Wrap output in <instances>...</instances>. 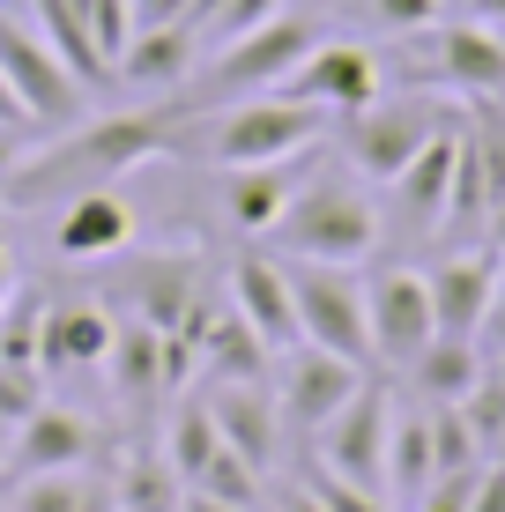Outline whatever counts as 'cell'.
<instances>
[{
    "label": "cell",
    "mask_w": 505,
    "mask_h": 512,
    "mask_svg": "<svg viewBox=\"0 0 505 512\" xmlns=\"http://www.w3.org/2000/svg\"><path fill=\"white\" fill-rule=\"evenodd\" d=\"M186 149V119L179 112H119V119H75L60 141L45 149H23L8 171H0V201L8 208H38L52 193H90V186H119L134 164L149 156H171Z\"/></svg>",
    "instance_id": "cell-1"
},
{
    "label": "cell",
    "mask_w": 505,
    "mask_h": 512,
    "mask_svg": "<svg viewBox=\"0 0 505 512\" xmlns=\"http://www.w3.org/2000/svg\"><path fill=\"white\" fill-rule=\"evenodd\" d=\"M379 238H387V216H379L372 186H364L350 164H327V156L312 164V179L290 193V208L268 231V245L283 260H335V268L372 260Z\"/></svg>",
    "instance_id": "cell-2"
},
{
    "label": "cell",
    "mask_w": 505,
    "mask_h": 512,
    "mask_svg": "<svg viewBox=\"0 0 505 512\" xmlns=\"http://www.w3.org/2000/svg\"><path fill=\"white\" fill-rule=\"evenodd\" d=\"M186 119V156L216 171H246V164H283V156H305L335 134V119L312 112V104L283 97V90H260L238 104H216V112H179Z\"/></svg>",
    "instance_id": "cell-3"
},
{
    "label": "cell",
    "mask_w": 505,
    "mask_h": 512,
    "mask_svg": "<svg viewBox=\"0 0 505 512\" xmlns=\"http://www.w3.org/2000/svg\"><path fill=\"white\" fill-rule=\"evenodd\" d=\"M320 38H327V30L312 23V15H290V8H283V15H268V23L246 30V38L201 52L194 82L171 97V112H216V104H238V97L275 90V82H283V75H290V67H298Z\"/></svg>",
    "instance_id": "cell-4"
},
{
    "label": "cell",
    "mask_w": 505,
    "mask_h": 512,
    "mask_svg": "<svg viewBox=\"0 0 505 512\" xmlns=\"http://www.w3.org/2000/svg\"><path fill=\"white\" fill-rule=\"evenodd\" d=\"M446 119H461V104H446V97H431V90L372 97V104H357V112H342V119H335L327 149H335L364 186H387L394 171H402L409 156L446 127Z\"/></svg>",
    "instance_id": "cell-5"
},
{
    "label": "cell",
    "mask_w": 505,
    "mask_h": 512,
    "mask_svg": "<svg viewBox=\"0 0 505 512\" xmlns=\"http://www.w3.org/2000/svg\"><path fill=\"white\" fill-rule=\"evenodd\" d=\"M112 290L142 327L179 334L223 290V268L194 245H149V253H112Z\"/></svg>",
    "instance_id": "cell-6"
},
{
    "label": "cell",
    "mask_w": 505,
    "mask_h": 512,
    "mask_svg": "<svg viewBox=\"0 0 505 512\" xmlns=\"http://www.w3.org/2000/svg\"><path fill=\"white\" fill-rule=\"evenodd\" d=\"M364 320H372V372H409V364L431 349V334H439L424 268L379 260V268L364 275Z\"/></svg>",
    "instance_id": "cell-7"
},
{
    "label": "cell",
    "mask_w": 505,
    "mask_h": 512,
    "mask_svg": "<svg viewBox=\"0 0 505 512\" xmlns=\"http://www.w3.org/2000/svg\"><path fill=\"white\" fill-rule=\"evenodd\" d=\"M387 431H394V386L372 372L320 431H312V461L327 475H342V483L387 498Z\"/></svg>",
    "instance_id": "cell-8"
},
{
    "label": "cell",
    "mask_w": 505,
    "mask_h": 512,
    "mask_svg": "<svg viewBox=\"0 0 505 512\" xmlns=\"http://www.w3.org/2000/svg\"><path fill=\"white\" fill-rule=\"evenodd\" d=\"M290 297H298V334L312 349H335L350 364H372V320H364V275L335 260H290Z\"/></svg>",
    "instance_id": "cell-9"
},
{
    "label": "cell",
    "mask_w": 505,
    "mask_h": 512,
    "mask_svg": "<svg viewBox=\"0 0 505 512\" xmlns=\"http://www.w3.org/2000/svg\"><path fill=\"white\" fill-rule=\"evenodd\" d=\"M275 90L312 104V112H327V119H342V112H357V104L387 97V60H379L372 45H357V38H320Z\"/></svg>",
    "instance_id": "cell-10"
},
{
    "label": "cell",
    "mask_w": 505,
    "mask_h": 512,
    "mask_svg": "<svg viewBox=\"0 0 505 512\" xmlns=\"http://www.w3.org/2000/svg\"><path fill=\"white\" fill-rule=\"evenodd\" d=\"M0 67H8L15 97L30 104V119H38V127H75V119L90 112V90L60 67V52H52L38 30L15 23V8H0Z\"/></svg>",
    "instance_id": "cell-11"
},
{
    "label": "cell",
    "mask_w": 505,
    "mask_h": 512,
    "mask_svg": "<svg viewBox=\"0 0 505 512\" xmlns=\"http://www.w3.org/2000/svg\"><path fill=\"white\" fill-rule=\"evenodd\" d=\"M454 156H461V119H446V127L387 179L379 216H387L402 238H439V231H446V201H454Z\"/></svg>",
    "instance_id": "cell-12"
},
{
    "label": "cell",
    "mask_w": 505,
    "mask_h": 512,
    "mask_svg": "<svg viewBox=\"0 0 505 512\" xmlns=\"http://www.w3.org/2000/svg\"><path fill=\"white\" fill-rule=\"evenodd\" d=\"M364 379H372V364H350V357H335V349H312V342L283 349V357H275V372H268L275 401H283V423H290V431H305V438L320 431V423L335 416Z\"/></svg>",
    "instance_id": "cell-13"
},
{
    "label": "cell",
    "mask_w": 505,
    "mask_h": 512,
    "mask_svg": "<svg viewBox=\"0 0 505 512\" xmlns=\"http://www.w3.org/2000/svg\"><path fill=\"white\" fill-rule=\"evenodd\" d=\"M223 297H231V312L275 349V357L305 342V334H298V297H290V260L283 253H238L231 268H223Z\"/></svg>",
    "instance_id": "cell-14"
},
{
    "label": "cell",
    "mask_w": 505,
    "mask_h": 512,
    "mask_svg": "<svg viewBox=\"0 0 505 512\" xmlns=\"http://www.w3.org/2000/svg\"><path fill=\"white\" fill-rule=\"evenodd\" d=\"M201 401H208V416H216L223 446L238 461H253L260 475L283 461V401H275L268 379H208Z\"/></svg>",
    "instance_id": "cell-15"
},
{
    "label": "cell",
    "mask_w": 505,
    "mask_h": 512,
    "mask_svg": "<svg viewBox=\"0 0 505 512\" xmlns=\"http://www.w3.org/2000/svg\"><path fill=\"white\" fill-rule=\"evenodd\" d=\"M498 275H505V253H498V245H454L446 260H431L424 282H431L439 334H461V342H476L483 312H491V297H498Z\"/></svg>",
    "instance_id": "cell-16"
},
{
    "label": "cell",
    "mask_w": 505,
    "mask_h": 512,
    "mask_svg": "<svg viewBox=\"0 0 505 512\" xmlns=\"http://www.w3.org/2000/svg\"><path fill=\"white\" fill-rule=\"evenodd\" d=\"M424 45H431V82L461 97H505V30L476 23V15H454V23L439 15Z\"/></svg>",
    "instance_id": "cell-17"
},
{
    "label": "cell",
    "mask_w": 505,
    "mask_h": 512,
    "mask_svg": "<svg viewBox=\"0 0 505 512\" xmlns=\"http://www.w3.org/2000/svg\"><path fill=\"white\" fill-rule=\"evenodd\" d=\"M104 461V431L67 401H45L38 416L15 423L8 438V468L0 475H45V468H97Z\"/></svg>",
    "instance_id": "cell-18"
},
{
    "label": "cell",
    "mask_w": 505,
    "mask_h": 512,
    "mask_svg": "<svg viewBox=\"0 0 505 512\" xmlns=\"http://www.w3.org/2000/svg\"><path fill=\"white\" fill-rule=\"evenodd\" d=\"M320 156H327V141H320V149H305V156H283V164L223 171V223H231L238 238H268V231H275V216H283L290 193L312 179V164H320Z\"/></svg>",
    "instance_id": "cell-19"
},
{
    "label": "cell",
    "mask_w": 505,
    "mask_h": 512,
    "mask_svg": "<svg viewBox=\"0 0 505 512\" xmlns=\"http://www.w3.org/2000/svg\"><path fill=\"white\" fill-rule=\"evenodd\" d=\"M119 342V312L97 297H52L38 334V372H97Z\"/></svg>",
    "instance_id": "cell-20"
},
{
    "label": "cell",
    "mask_w": 505,
    "mask_h": 512,
    "mask_svg": "<svg viewBox=\"0 0 505 512\" xmlns=\"http://www.w3.org/2000/svg\"><path fill=\"white\" fill-rule=\"evenodd\" d=\"M134 245V208L119 186H90V193H67L60 216H52V253L60 260H112Z\"/></svg>",
    "instance_id": "cell-21"
},
{
    "label": "cell",
    "mask_w": 505,
    "mask_h": 512,
    "mask_svg": "<svg viewBox=\"0 0 505 512\" xmlns=\"http://www.w3.org/2000/svg\"><path fill=\"white\" fill-rule=\"evenodd\" d=\"M194 67H201L194 23H149V30L127 38V52H119V82L142 90V97H179L186 82H194Z\"/></svg>",
    "instance_id": "cell-22"
},
{
    "label": "cell",
    "mask_w": 505,
    "mask_h": 512,
    "mask_svg": "<svg viewBox=\"0 0 505 512\" xmlns=\"http://www.w3.org/2000/svg\"><path fill=\"white\" fill-rule=\"evenodd\" d=\"M112 490H119V512H179V498H186V483H179V468L164 461L156 431H134L127 446L112 453Z\"/></svg>",
    "instance_id": "cell-23"
},
{
    "label": "cell",
    "mask_w": 505,
    "mask_h": 512,
    "mask_svg": "<svg viewBox=\"0 0 505 512\" xmlns=\"http://www.w3.org/2000/svg\"><path fill=\"white\" fill-rule=\"evenodd\" d=\"M402 379H409V394L424 401V409H454L468 386L483 379V349H476V342H461V334H431V349L409 364Z\"/></svg>",
    "instance_id": "cell-24"
},
{
    "label": "cell",
    "mask_w": 505,
    "mask_h": 512,
    "mask_svg": "<svg viewBox=\"0 0 505 512\" xmlns=\"http://www.w3.org/2000/svg\"><path fill=\"white\" fill-rule=\"evenodd\" d=\"M431 483H439V461H431V409H424V401H416V409H402V401H394V431H387V498L416 505Z\"/></svg>",
    "instance_id": "cell-25"
},
{
    "label": "cell",
    "mask_w": 505,
    "mask_h": 512,
    "mask_svg": "<svg viewBox=\"0 0 505 512\" xmlns=\"http://www.w3.org/2000/svg\"><path fill=\"white\" fill-rule=\"evenodd\" d=\"M30 8H38V38H45L52 52H60V67H67V75H75L90 97H104V90H112L119 75L104 67V52L90 45V30H82L75 0H30Z\"/></svg>",
    "instance_id": "cell-26"
},
{
    "label": "cell",
    "mask_w": 505,
    "mask_h": 512,
    "mask_svg": "<svg viewBox=\"0 0 505 512\" xmlns=\"http://www.w3.org/2000/svg\"><path fill=\"white\" fill-rule=\"evenodd\" d=\"M156 446H164V461L179 468V483H194V475L216 461V446H223L208 401H201V394H179V401L164 409V423H156Z\"/></svg>",
    "instance_id": "cell-27"
},
{
    "label": "cell",
    "mask_w": 505,
    "mask_h": 512,
    "mask_svg": "<svg viewBox=\"0 0 505 512\" xmlns=\"http://www.w3.org/2000/svg\"><path fill=\"white\" fill-rule=\"evenodd\" d=\"M260 483H268V475H260L253 461H238L231 446H216V461H208L186 490H201V498H223V505H238V512H260V505H268V490H260Z\"/></svg>",
    "instance_id": "cell-28"
},
{
    "label": "cell",
    "mask_w": 505,
    "mask_h": 512,
    "mask_svg": "<svg viewBox=\"0 0 505 512\" xmlns=\"http://www.w3.org/2000/svg\"><path fill=\"white\" fill-rule=\"evenodd\" d=\"M90 490V468H45V475H8V512H75Z\"/></svg>",
    "instance_id": "cell-29"
},
{
    "label": "cell",
    "mask_w": 505,
    "mask_h": 512,
    "mask_svg": "<svg viewBox=\"0 0 505 512\" xmlns=\"http://www.w3.org/2000/svg\"><path fill=\"white\" fill-rule=\"evenodd\" d=\"M38 334H45V297L15 282L0 305V364H38Z\"/></svg>",
    "instance_id": "cell-30"
},
{
    "label": "cell",
    "mask_w": 505,
    "mask_h": 512,
    "mask_svg": "<svg viewBox=\"0 0 505 512\" xmlns=\"http://www.w3.org/2000/svg\"><path fill=\"white\" fill-rule=\"evenodd\" d=\"M454 409H461V423H468V431H476V446H483V461H491V453L505 446V379L491 372V364H483V379H476V386H468V394L454 401Z\"/></svg>",
    "instance_id": "cell-31"
},
{
    "label": "cell",
    "mask_w": 505,
    "mask_h": 512,
    "mask_svg": "<svg viewBox=\"0 0 505 512\" xmlns=\"http://www.w3.org/2000/svg\"><path fill=\"white\" fill-rule=\"evenodd\" d=\"M75 15H82V30H90V45L104 52V67L119 75V52L134 38V0H75Z\"/></svg>",
    "instance_id": "cell-32"
},
{
    "label": "cell",
    "mask_w": 505,
    "mask_h": 512,
    "mask_svg": "<svg viewBox=\"0 0 505 512\" xmlns=\"http://www.w3.org/2000/svg\"><path fill=\"white\" fill-rule=\"evenodd\" d=\"M431 461H439V475H476L483 468V446L461 423V409H431Z\"/></svg>",
    "instance_id": "cell-33"
},
{
    "label": "cell",
    "mask_w": 505,
    "mask_h": 512,
    "mask_svg": "<svg viewBox=\"0 0 505 512\" xmlns=\"http://www.w3.org/2000/svg\"><path fill=\"white\" fill-rule=\"evenodd\" d=\"M268 15H283V0H223V8L194 30V38H201V52H216V45H231V38H246V30H260Z\"/></svg>",
    "instance_id": "cell-34"
},
{
    "label": "cell",
    "mask_w": 505,
    "mask_h": 512,
    "mask_svg": "<svg viewBox=\"0 0 505 512\" xmlns=\"http://www.w3.org/2000/svg\"><path fill=\"white\" fill-rule=\"evenodd\" d=\"M298 483L312 490V498H320V512H387V498H379V490L342 483V475H327L320 461H305V475H298Z\"/></svg>",
    "instance_id": "cell-35"
},
{
    "label": "cell",
    "mask_w": 505,
    "mask_h": 512,
    "mask_svg": "<svg viewBox=\"0 0 505 512\" xmlns=\"http://www.w3.org/2000/svg\"><path fill=\"white\" fill-rule=\"evenodd\" d=\"M45 409V372L38 364H0V423H23Z\"/></svg>",
    "instance_id": "cell-36"
},
{
    "label": "cell",
    "mask_w": 505,
    "mask_h": 512,
    "mask_svg": "<svg viewBox=\"0 0 505 512\" xmlns=\"http://www.w3.org/2000/svg\"><path fill=\"white\" fill-rule=\"evenodd\" d=\"M364 15H372V30H387V38H416V30L439 23V0H364Z\"/></svg>",
    "instance_id": "cell-37"
},
{
    "label": "cell",
    "mask_w": 505,
    "mask_h": 512,
    "mask_svg": "<svg viewBox=\"0 0 505 512\" xmlns=\"http://www.w3.org/2000/svg\"><path fill=\"white\" fill-rule=\"evenodd\" d=\"M461 512H505V461H483L476 483H468V505Z\"/></svg>",
    "instance_id": "cell-38"
},
{
    "label": "cell",
    "mask_w": 505,
    "mask_h": 512,
    "mask_svg": "<svg viewBox=\"0 0 505 512\" xmlns=\"http://www.w3.org/2000/svg\"><path fill=\"white\" fill-rule=\"evenodd\" d=\"M0 127H8V134H38V119H30V104H23V97H15L8 67H0Z\"/></svg>",
    "instance_id": "cell-39"
},
{
    "label": "cell",
    "mask_w": 505,
    "mask_h": 512,
    "mask_svg": "<svg viewBox=\"0 0 505 512\" xmlns=\"http://www.w3.org/2000/svg\"><path fill=\"white\" fill-rule=\"evenodd\" d=\"M194 15V0H134V30H149V23H186Z\"/></svg>",
    "instance_id": "cell-40"
},
{
    "label": "cell",
    "mask_w": 505,
    "mask_h": 512,
    "mask_svg": "<svg viewBox=\"0 0 505 512\" xmlns=\"http://www.w3.org/2000/svg\"><path fill=\"white\" fill-rule=\"evenodd\" d=\"M75 512H119V490H112V468H90V490H82Z\"/></svg>",
    "instance_id": "cell-41"
},
{
    "label": "cell",
    "mask_w": 505,
    "mask_h": 512,
    "mask_svg": "<svg viewBox=\"0 0 505 512\" xmlns=\"http://www.w3.org/2000/svg\"><path fill=\"white\" fill-rule=\"evenodd\" d=\"M8 290H15V245H8V231H0V305H8Z\"/></svg>",
    "instance_id": "cell-42"
},
{
    "label": "cell",
    "mask_w": 505,
    "mask_h": 512,
    "mask_svg": "<svg viewBox=\"0 0 505 512\" xmlns=\"http://www.w3.org/2000/svg\"><path fill=\"white\" fill-rule=\"evenodd\" d=\"M468 15H476V23H491V30H505V0H468Z\"/></svg>",
    "instance_id": "cell-43"
},
{
    "label": "cell",
    "mask_w": 505,
    "mask_h": 512,
    "mask_svg": "<svg viewBox=\"0 0 505 512\" xmlns=\"http://www.w3.org/2000/svg\"><path fill=\"white\" fill-rule=\"evenodd\" d=\"M179 512H238V505H223V498H201V490H186Z\"/></svg>",
    "instance_id": "cell-44"
},
{
    "label": "cell",
    "mask_w": 505,
    "mask_h": 512,
    "mask_svg": "<svg viewBox=\"0 0 505 512\" xmlns=\"http://www.w3.org/2000/svg\"><path fill=\"white\" fill-rule=\"evenodd\" d=\"M23 141H30V134H8V127H0V171H8L15 156H23Z\"/></svg>",
    "instance_id": "cell-45"
},
{
    "label": "cell",
    "mask_w": 505,
    "mask_h": 512,
    "mask_svg": "<svg viewBox=\"0 0 505 512\" xmlns=\"http://www.w3.org/2000/svg\"><path fill=\"white\" fill-rule=\"evenodd\" d=\"M8 438H15V423H0V468H8Z\"/></svg>",
    "instance_id": "cell-46"
},
{
    "label": "cell",
    "mask_w": 505,
    "mask_h": 512,
    "mask_svg": "<svg viewBox=\"0 0 505 512\" xmlns=\"http://www.w3.org/2000/svg\"><path fill=\"white\" fill-rule=\"evenodd\" d=\"M439 8H446V15H468V0H439Z\"/></svg>",
    "instance_id": "cell-47"
},
{
    "label": "cell",
    "mask_w": 505,
    "mask_h": 512,
    "mask_svg": "<svg viewBox=\"0 0 505 512\" xmlns=\"http://www.w3.org/2000/svg\"><path fill=\"white\" fill-rule=\"evenodd\" d=\"M483 364H491V372H498V379H505V349H498V357H483Z\"/></svg>",
    "instance_id": "cell-48"
},
{
    "label": "cell",
    "mask_w": 505,
    "mask_h": 512,
    "mask_svg": "<svg viewBox=\"0 0 505 512\" xmlns=\"http://www.w3.org/2000/svg\"><path fill=\"white\" fill-rule=\"evenodd\" d=\"M0 512H8V483H0Z\"/></svg>",
    "instance_id": "cell-49"
}]
</instances>
